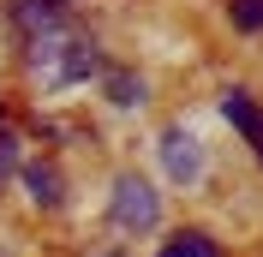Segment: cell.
<instances>
[{
    "label": "cell",
    "instance_id": "8",
    "mask_svg": "<svg viewBox=\"0 0 263 257\" xmlns=\"http://www.w3.org/2000/svg\"><path fill=\"white\" fill-rule=\"evenodd\" d=\"M233 24L239 30H263V0H233Z\"/></svg>",
    "mask_w": 263,
    "mask_h": 257
},
{
    "label": "cell",
    "instance_id": "5",
    "mask_svg": "<svg viewBox=\"0 0 263 257\" xmlns=\"http://www.w3.org/2000/svg\"><path fill=\"white\" fill-rule=\"evenodd\" d=\"M24 186H30V204L36 209H60L66 204V179H60L54 161H30V168H24Z\"/></svg>",
    "mask_w": 263,
    "mask_h": 257
},
{
    "label": "cell",
    "instance_id": "9",
    "mask_svg": "<svg viewBox=\"0 0 263 257\" xmlns=\"http://www.w3.org/2000/svg\"><path fill=\"white\" fill-rule=\"evenodd\" d=\"M12 161H18V138H12V132H0V179L12 174Z\"/></svg>",
    "mask_w": 263,
    "mask_h": 257
},
{
    "label": "cell",
    "instance_id": "1",
    "mask_svg": "<svg viewBox=\"0 0 263 257\" xmlns=\"http://www.w3.org/2000/svg\"><path fill=\"white\" fill-rule=\"evenodd\" d=\"M24 60H30V78L42 84V90H60V84H78V78L96 72V48H90L84 36H72L66 24L60 30H36Z\"/></svg>",
    "mask_w": 263,
    "mask_h": 257
},
{
    "label": "cell",
    "instance_id": "3",
    "mask_svg": "<svg viewBox=\"0 0 263 257\" xmlns=\"http://www.w3.org/2000/svg\"><path fill=\"white\" fill-rule=\"evenodd\" d=\"M162 168H167V179H180V186H192V179L203 174V150H197L192 132H167L162 138Z\"/></svg>",
    "mask_w": 263,
    "mask_h": 257
},
{
    "label": "cell",
    "instance_id": "6",
    "mask_svg": "<svg viewBox=\"0 0 263 257\" xmlns=\"http://www.w3.org/2000/svg\"><path fill=\"white\" fill-rule=\"evenodd\" d=\"M108 102H114V108H144V78H132V72H108Z\"/></svg>",
    "mask_w": 263,
    "mask_h": 257
},
{
    "label": "cell",
    "instance_id": "2",
    "mask_svg": "<svg viewBox=\"0 0 263 257\" xmlns=\"http://www.w3.org/2000/svg\"><path fill=\"white\" fill-rule=\"evenodd\" d=\"M108 215H114V227H126V233H144V227L162 222V197L149 192V179L120 174L114 192H108Z\"/></svg>",
    "mask_w": 263,
    "mask_h": 257
},
{
    "label": "cell",
    "instance_id": "4",
    "mask_svg": "<svg viewBox=\"0 0 263 257\" xmlns=\"http://www.w3.org/2000/svg\"><path fill=\"white\" fill-rule=\"evenodd\" d=\"M221 114H228L233 126L246 132V144L257 150V161H263V108L246 96V90H228V96H221Z\"/></svg>",
    "mask_w": 263,
    "mask_h": 257
},
{
    "label": "cell",
    "instance_id": "7",
    "mask_svg": "<svg viewBox=\"0 0 263 257\" xmlns=\"http://www.w3.org/2000/svg\"><path fill=\"white\" fill-rule=\"evenodd\" d=\"M162 257H221V251H215V240H210V233H174Z\"/></svg>",
    "mask_w": 263,
    "mask_h": 257
}]
</instances>
